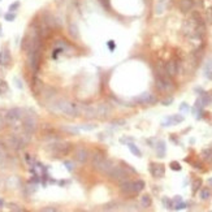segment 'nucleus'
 Segmentation results:
<instances>
[{"instance_id":"nucleus-28","label":"nucleus","mask_w":212,"mask_h":212,"mask_svg":"<svg viewBox=\"0 0 212 212\" xmlns=\"http://www.w3.org/2000/svg\"><path fill=\"white\" fill-rule=\"evenodd\" d=\"M202 178H195L194 182H193V188H191V191H193V194H197V191L200 189V186H202Z\"/></svg>"},{"instance_id":"nucleus-43","label":"nucleus","mask_w":212,"mask_h":212,"mask_svg":"<svg viewBox=\"0 0 212 212\" xmlns=\"http://www.w3.org/2000/svg\"><path fill=\"white\" fill-rule=\"evenodd\" d=\"M172 102H173V98L171 96V98H167V99L161 100V104H163V105H171Z\"/></svg>"},{"instance_id":"nucleus-53","label":"nucleus","mask_w":212,"mask_h":212,"mask_svg":"<svg viewBox=\"0 0 212 212\" xmlns=\"http://www.w3.org/2000/svg\"><path fill=\"white\" fill-rule=\"evenodd\" d=\"M0 64H1V52H0Z\"/></svg>"},{"instance_id":"nucleus-16","label":"nucleus","mask_w":212,"mask_h":212,"mask_svg":"<svg viewBox=\"0 0 212 212\" xmlns=\"http://www.w3.org/2000/svg\"><path fill=\"white\" fill-rule=\"evenodd\" d=\"M82 115L85 116L86 119H94V117H96V108H95V105L83 104Z\"/></svg>"},{"instance_id":"nucleus-2","label":"nucleus","mask_w":212,"mask_h":212,"mask_svg":"<svg viewBox=\"0 0 212 212\" xmlns=\"http://www.w3.org/2000/svg\"><path fill=\"white\" fill-rule=\"evenodd\" d=\"M29 55H27V59H29V66L33 70V73H37L39 65H40V60H42V46L39 47H34V48L29 50Z\"/></svg>"},{"instance_id":"nucleus-38","label":"nucleus","mask_w":212,"mask_h":212,"mask_svg":"<svg viewBox=\"0 0 212 212\" xmlns=\"http://www.w3.org/2000/svg\"><path fill=\"white\" fill-rule=\"evenodd\" d=\"M164 8H165V5L163 4V3H159L158 5H156V15H161V13L164 12Z\"/></svg>"},{"instance_id":"nucleus-13","label":"nucleus","mask_w":212,"mask_h":212,"mask_svg":"<svg viewBox=\"0 0 212 212\" xmlns=\"http://www.w3.org/2000/svg\"><path fill=\"white\" fill-rule=\"evenodd\" d=\"M115 165L113 164V160H111V159L105 158L104 160L102 161V163L99 164V165L96 167V171L99 172V173H103V174H107L108 172H109V169L112 168V167Z\"/></svg>"},{"instance_id":"nucleus-21","label":"nucleus","mask_w":212,"mask_h":212,"mask_svg":"<svg viewBox=\"0 0 212 212\" xmlns=\"http://www.w3.org/2000/svg\"><path fill=\"white\" fill-rule=\"evenodd\" d=\"M151 204H152L151 195H149V194L142 195V197H141V206H142V207H143V208H149V207H151Z\"/></svg>"},{"instance_id":"nucleus-39","label":"nucleus","mask_w":212,"mask_h":212,"mask_svg":"<svg viewBox=\"0 0 212 212\" xmlns=\"http://www.w3.org/2000/svg\"><path fill=\"white\" fill-rule=\"evenodd\" d=\"M4 18L7 20V21H15V18H16V15L13 12H8V13H5V16H4Z\"/></svg>"},{"instance_id":"nucleus-14","label":"nucleus","mask_w":212,"mask_h":212,"mask_svg":"<svg viewBox=\"0 0 212 212\" xmlns=\"http://www.w3.org/2000/svg\"><path fill=\"white\" fill-rule=\"evenodd\" d=\"M183 121V116L182 115H173V116H169L167 119H164L161 121V126H171V125H176V124H180V122Z\"/></svg>"},{"instance_id":"nucleus-40","label":"nucleus","mask_w":212,"mask_h":212,"mask_svg":"<svg viewBox=\"0 0 212 212\" xmlns=\"http://www.w3.org/2000/svg\"><path fill=\"white\" fill-rule=\"evenodd\" d=\"M180 111L181 112H183V113H188L189 111H190V107H189L188 103H182V104L180 105Z\"/></svg>"},{"instance_id":"nucleus-10","label":"nucleus","mask_w":212,"mask_h":212,"mask_svg":"<svg viewBox=\"0 0 212 212\" xmlns=\"http://www.w3.org/2000/svg\"><path fill=\"white\" fill-rule=\"evenodd\" d=\"M150 173L155 178H161L165 174V167L160 163H151L150 164Z\"/></svg>"},{"instance_id":"nucleus-22","label":"nucleus","mask_w":212,"mask_h":212,"mask_svg":"<svg viewBox=\"0 0 212 212\" xmlns=\"http://www.w3.org/2000/svg\"><path fill=\"white\" fill-rule=\"evenodd\" d=\"M42 90H43V83H42V81L34 78V80H33V91H34L35 94H40Z\"/></svg>"},{"instance_id":"nucleus-9","label":"nucleus","mask_w":212,"mask_h":212,"mask_svg":"<svg viewBox=\"0 0 212 212\" xmlns=\"http://www.w3.org/2000/svg\"><path fill=\"white\" fill-rule=\"evenodd\" d=\"M164 68H165L167 74H168V76L172 78V77L177 76L178 72H180V61L174 60V59H172V60L167 61L165 65H164Z\"/></svg>"},{"instance_id":"nucleus-48","label":"nucleus","mask_w":212,"mask_h":212,"mask_svg":"<svg viewBox=\"0 0 212 212\" xmlns=\"http://www.w3.org/2000/svg\"><path fill=\"white\" fill-rule=\"evenodd\" d=\"M107 46H108V47H109V48H111V50H115L116 44H115V42H113V40H111V42H108V43H107Z\"/></svg>"},{"instance_id":"nucleus-7","label":"nucleus","mask_w":212,"mask_h":212,"mask_svg":"<svg viewBox=\"0 0 212 212\" xmlns=\"http://www.w3.org/2000/svg\"><path fill=\"white\" fill-rule=\"evenodd\" d=\"M89 156H90V152L86 147L83 146H78L74 150V160L77 161L78 164H85L87 161Z\"/></svg>"},{"instance_id":"nucleus-32","label":"nucleus","mask_w":212,"mask_h":212,"mask_svg":"<svg viewBox=\"0 0 212 212\" xmlns=\"http://www.w3.org/2000/svg\"><path fill=\"white\" fill-rule=\"evenodd\" d=\"M161 202H163V206L167 208V210H172V208H173V204H172V200L169 199V198H167V197H163V199H161Z\"/></svg>"},{"instance_id":"nucleus-25","label":"nucleus","mask_w":212,"mask_h":212,"mask_svg":"<svg viewBox=\"0 0 212 212\" xmlns=\"http://www.w3.org/2000/svg\"><path fill=\"white\" fill-rule=\"evenodd\" d=\"M133 183H134V190H135V193H141V191L144 189V186H146V182H144L143 180H135Z\"/></svg>"},{"instance_id":"nucleus-45","label":"nucleus","mask_w":212,"mask_h":212,"mask_svg":"<svg viewBox=\"0 0 212 212\" xmlns=\"http://www.w3.org/2000/svg\"><path fill=\"white\" fill-rule=\"evenodd\" d=\"M180 202H182V198H181V195H176V197L172 199V204H177V203H180Z\"/></svg>"},{"instance_id":"nucleus-30","label":"nucleus","mask_w":212,"mask_h":212,"mask_svg":"<svg viewBox=\"0 0 212 212\" xmlns=\"http://www.w3.org/2000/svg\"><path fill=\"white\" fill-rule=\"evenodd\" d=\"M202 156L206 161H212V150L211 149H206L202 151Z\"/></svg>"},{"instance_id":"nucleus-3","label":"nucleus","mask_w":212,"mask_h":212,"mask_svg":"<svg viewBox=\"0 0 212 212\" xmlns=\"http://www.w3.org/2000/svg\"><path fill=\"white\" fill-rule=\"evenodd\" d=\"M108 178L112 181H117V182H122V181L128 180L129 177V172L126 171L124 165H113L107 173Z\"/></svg>"},{"instance_id":"nucleus-51","label":"nucleus","mask_w":212,"mask_h":212,"mask_svg":"<svg viewBox=\"0 0 212 212\" xmlns=\"http://www.w3.org/2000/svg\"><path fill=\"white\" fill-rule=\"evenodd\" d=\"M1 159H3V152H1V150H0V161H1Z\"/></svg>"},{"instance_id":"nucleus-41","label":"nucleus","mask_w":212,"mask_h":212,"mask_svg":"<svg viewBox=\"0 0 212 212\" xmlns=\"http://www.w3.org/2000/svg\"><path fill=\"white\" fill-rule=\"evenodd\" d=\"M186 207H188V204H186V203H183V202H180V203H177V204L173 206V208H174V210H177V211L183 210V208H186Z\"/></svg>"},{"instance_id":"nucleus-1","label":"nucleus","mask_w":212,"mask_h":212,"mask_svg":"<svg viewBox=\"0 0 212 212\" xmlns=\"http://www.w3.org/2000/svg\"><path fill=\"white\" fill-rule=\"evenodd\" d=\"M48 109L52 113H56V115H64L66 117H80L82 115V109H83V104L82 103H74V102H69L65 99H59L52 102L48 105Z\"/></svg>"},{"instance_id":"nucleus-47","label":"nucleus","mask_w":212,"mask_h":212,"mask_svg":"<svg viewBox=\"0 0 212 212\" xmlns=\"http://www.w3.org/2000/svg\"><path fill=\"white\" fill-rule=\"evenodd\" d=\"M9 210H12V211H24L22 208H20L18 206H16V204H10L9 206Z\"/></svg>"},{"instance_id":"nucleus-8","label":"nucleus","mask_w":212,"mask_h":212,"mask_svg":"<svg viewBox=\"0 0 212 212\" xmlns=\"http://www.w3.org/2000/svg\"><path fill=\"white\" fill-rule=\"evenodd\" d=\"M95 108H96V117L100 120L108 119L111 116V113H112V108H111V105L108 103H99Z\"/></svg>"},{"instance_id":"nucleus-36","label":"nucleus","mask_w":212,"mask_h":212,"mask_svg":"<svg viewBox=\"0 0 212 212\" xmlns=\"http://www.w3.org/2000/svg\"><path fill=\"white\" fill-rule=\"evenodd\" d=\"M64 165H65L66 171H69V172H73V169H74V165H73V163H72V161H69V160H65V161H64Z\"/></svg>"},{"instance_id":"nucleus-18","label":"nucleus","mask_w":212,"mask_h":212,"mask_svg":"<svg viewBox=\"0 0 212 212\" xmlns=\"http://www.w3.org/2000/svg\"><path fill=\"white\" fill-rule=\"evenodd\" d=\"M203 104H202V102H200V99H198L197 102H195V104H194V107H193V115H194V117L195 119H202L203 117Z\"/></svg>"},{"instance_id":"nucleus-23","label":"nucleus","mask_w":212,"mask_h":212,"mask_svg":"<svg viewBox=\"0 0 212 212\" xmlns=\"http://www.w3.org/2000/svg\"><path fill=\"white\" fill-rule=\"evenodd\" d=\"M199 99H200V102H202L203 107H206V105H210L211 103H212V94H210V93H203L202 96H200Z\"/></svg>"},{"instance_id":"nucleus-34","label":"nucleus","mask_w":212,"mask_h":212,"mask_svg":"<svg viewBox=\"0 0 212 212\" xmlns=\"http://www.w3.org/2000/svg\"><path fill=\"white\" fill-rule=\"evenodd\" d=\"M169 167H171L172 171H177V172H180L181 169H182V167L180 165V163H178V161H172V163L169 164Z\"/></svg>"},{"instance_id":"nucleus-24","label":"nucleus","mask_w":212,"mask_h":212,"mask_svg":"<svg viewBox=\"0 0 212 212\" xmlns=\"http://www.w3.org/2000/svg\"><path fill=\"white\" fill-rule=\"evenodd\" d=\"M126 144H128V147H129L130 152H132L133 155H135L137 158H141V156H142V152H141V150H139V149L135 146L134 143H132V142H129V143H126Z\"/></svg>"},{"instance_id":"nucleus-33","label":"nucleus","mask_w":212,"mask_h":212,"mask_svg":"<svg viewBox=\"0 0 212 212\" xmlns=\"http://www.w3.org/2000/svg\"><path fill=\"white\" fill-rule=\"evenodd\" d=\"M78 128H80V130H86V132H91V130L96 129V125H95V124H85V125H81V126H78Z\"/></svg>"},{"instance_id":"nucleus-15","label":"nucleus","mask_w":212,"mask_h":212,"mask_svg":"<svg viewBox=\"0 0 212 212\" xmlns=\"http://www.w3.org/2000/svg\"><path fill=\"white\" fill-rule=\"evenodd\" d=\"M104 159H105L104 152H102V151H99V150H96V151L94 152L93 155H91V167H93L94 169H96V167L99 165V164L102 163Z\"/></svg>"},{"instance_id":"nucleus-42","label":"nucleus","mask_w":212,"mask_h":212,"mask_svg":"<svg viewBox=\"0 0 212 212\" xmlns=\"http://www.w3.org/2000/svg\"><path fill=\"white\" fill-rule=\"evenodd\" d=\"M20 7V1H15V3H12V4L9 5V12H15L16 9Z\"/></svg>"},{"instance_id":"nucleus-12","label":"nucleus","mask_w":212,"mask_h":212,"mask_svg":"<svg viewBox=\"0 0 212 212\" xmlns=\"http://www.w3.org/2000/svg\"><path fill=\"white\" fill-rule=\"evenodd\" d=\"M120 190H121V193L125 194V195L135 194L134 183H133V181H129V180H125V181H122V182H120Z\"/></svg>"},{"instance_id":"nucleus-44","label":"nucleus","mask_w":212,"mask_h":212,"mask_svg":"<svg viewBox=\"0 0 212 212\" xmlns=\"http://www.w3.org/2000/svg\"><path fill=\"white\" fill-rule=\"evenodd\" d=\"M13 81H15V85H16V87H18L20 90H21V89L24 87V86H22V83H21V80H20L18 77H15V80H13Z\"/></svg>"},{"instance_id":"nucleus-50","label":"nucleus","mask_w":212,"mask_h":212,"mask_svg":"<svg viewBox=\"0 0 212 212\" xmlns=\"http://www.w3.org/2000/svg\"><path fill=\"white\" fill-rule=\"evenodd\" d=\"M207 182H208V185H210L211 188H212V177H211V178H208V181H207Z\"/></svg>"},{"instance_id":"nucleus-11","label":"nucleus","mask_w":212,"mask_h":212,"mask_svg":"<svg viewBox=\"0 0 212 212\" xmlns=\"http://www.w3.org/2000/svg\"><path fill=\"white\" fill-rule=\"evenodd\" d=\"M134 100L137 103H141V104H155L158 98L151 93H142L141 95H138Z\"/></svg>"},{"instance_id":"nucleus-5","label":"nucleus","mask_w":212,"mask_h":212,"mask_svg":"<svg viewBox=\"0 0 212 212\" xmlns=\"http://www.w3.org/2000/svg\"><path fill=\"white\" fill-rule=\"evenodd\" d=\"M37 126H38L37 117L34 115H26V117L24 119V122H22V128H24L25 133L27 135L34 134L35 130H37Z\"/></svg>"},{"instance_id":"nucleus-27","label":"nucleus","mask_w":212,"mask_h":212,"mask_svg":"<svg viewBox=\"0 0 212 212\" xmlns=\"http://www.w3.org/2000/svg\"><path fill=\"white\" fill-rule=\"evenodd\" d=\"M200 199L202 200H208L211 198V190L208 188H203L202 190H200Z\"/></svg>"},{"instance_id":"nucleus-46","label":"nucleus","mask_w":212,"mask_h":212,"mask_svg":"<svg viewBox=\"0 0 212 212\" xmlns=\"http://www.w3.org/2000/svg\"><path fill=\"white\" fill-rule=\"evenodd\" d=\"M42 211H44V212H47V211H50V212H56L59 210H57V208H55V207H44Z\"/></svg>"},{"instance_id":"nucleus-49","label":"nucleus","mask_w":212,"mask_h":212,"mask_svg":"<svg viewBox=\"0 0 212 212\" xmlns=\"http://www.w3.org/2000/svg\"><path fill=\"white\" fill-rule=\"evenodd\" d=\"M4 204H5L4 199H3V198H0V208H3V207H4Z\"/></svg>"},{"instance_id":"nucleus-17","label":"nucleus","mask_w":212,"mask_h":212,"mask_svg":"<svg viewBox=\"0 0 212 212\" xmlns=\"http://www.w3.org/2000/svg\"><path fill=\"white\" fill-rule=\"evenodd\" d=\"M178 8L181 12L188 13L194 8V1L193 0H180L178 1Z\"/></svg>"},{"instance_id":"nucleus-29","label":"nucleus","mask_w":212,"mask_h":212,"mask_svg":"<svg viewBox=\"0 0 212 212\" xmlns=\"http://www.w3.org/2000/svg\"><path fill=\"white\" fill-rule=\"evenodd\" d=\"M63 130H65V132L70 133L73 135H77L80 133V128L78 126H63Z\"/></svg>"},{"instance_id":"nucleus-26","label":"nucleus","mask_w":212,"mask_h":212,"mask_svg":"<svg viewBox=\"0 0 212 212\" xmlns=\"http://www.w3.org/2000/svg\"><path fill=\"white\" fill-rule=\"evenodd\" d=\"M9 63H10V54L8 50H4V51H1V64L8 65Z\"/></svg>"},{"instance_id":"nucleus-31","label":"nucleus","mask_w":212,"mask_h":212,"mask_svg":"<svg viewBox=\"0 0 212 212\" xmlns=\"http://www.w3.org/2000/svg\"><path fill=\"white\" fill-rule=\"evenodd\" d=\"M204 76L207 78H210V80H212V61H208L207 65H206L204 68Z\"/></svg>"},{"instance_id":"nucleus-52","label":"nucleus","mask_w":212,"mask_h":212,"mask_svg":"<svg viewBox=\"0 0 212 212\" xmlns=\"http://www.w3.org/2000/svg\"><path fill=\"white\" fill-rule=\"evenodd\" d=\"M1 128H3V121L0 120V130H1Z\"/></svg>"},{"instance_id":"nucleus-6","label":"nucleus","mask_w":212,"mask_h":212,"mask_svg":"<svg viewBox=\"0 0 212 212\" xmlns=\"http://www.w3.org/2000/svg\"><path fill=\"white\" fill-rule=\"evenodd\" d=\"M22 116H24V112H22L21 108H17V107L10 108L7 112V115H5V122L8 125H16L22 119Z\"/></svg>"},{"instance_id":"nucleus-4","label":"nucleus","mask_w":212,"mask_h":212,"mask_svg":"<svg viewBox=\"0 0 212 212\" xmlns=\"http://www.w3.org/2000/svg\"><path fill=\"white\" fill-rule=\"evenodd\" d=\"M73 149L70 142H54L51 143V146L48 147V150L52 152L54 155H57V156H65V155H69Z\"/></svg>"},{"instance_id":"nucleus-37","label":"nucleus","mask_w":212,"mask_h":212,"mask_svg":"<svg viewBox=\"0 0 212 212\" xmlns=\"http://www.w3.org/2000/svg\"><path fill=\"white\" fill-rule=\"evenodd\" d=\"M206 20H207L208 24H212V8H208L206 10Z\"/></svg>"},{"instance_id":"nucleus-19","label":"nucleus","mask_w":212,"mask_h":212,"mask_svg":"<svg viewBox=\"0 0 212 212\" xmlns=\"http://www.w3.org/2000/svg\"><path fill=\"white\" fill-rule=\"evenodd\" d=\"M156 155L158 158H164L165 156V152H167V144L164 141H159L156 143Z\"/></svg>"},{"instance_id":"nucleus-20","label":"nucleus","mask_w":212,"mask_h":212,"mask_svg":"<svg viewBox=\"0 0 212 212\" xmlns=\"http://www.w3.org/2000/svg\"><path fill=\"white\" fill-rule=\"evenodd\" d=\"M68 33H69V35H70L72 38H74V39H77L78 37H80V30H78V26H77L76 22H70V24H69Z\"/></svg>"},{"instance_id":"nucleus-35","label":"nucleus","mask_w":212,"mask_h":212,"mask_svg":"<svg viewBox=\"0 0 212 212\" xmlns=\"http://www.w3.org/2000/svg\"><path fill=\"white\" fill-rule=\"evenodd\" d=\"M8 90H9V89H8V85L4 82V81H1V82H0V95H3L4 93H8Z\"/></svg>"}]
</instances>
